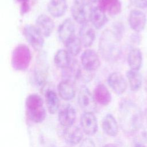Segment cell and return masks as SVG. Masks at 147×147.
<instances>
[{
  "label": "cell",
  "instance_id": "cell-32",
  "mask_svg": "<svg viewBox=\"0 0 147 147\" xmlns=\"http://www.w3.org/2000/svg\"><path fill=\"white\" fill-rule=\"evenodd\" d=\"M134 5L141 9H144L147 7V0H133Z\"/></svg>",
  "mask_w": 147,
  "mask_h": 147
},
{
  "label": "cell",
  "instance_id": "cell-6",
  "mask_svg": "<svg viewBox=\"0 0 147 147\" xmlns=\"http://www.w3.org/2000/svg\"><path fill=\"white\" fill-rule=\"evenodd\" d=\"M48 71V65L46 54L40 53L37 58L33 74L34 84L39 88H42L46 83Z\"/></svg>",
  "mask_w": 147,
  "mask_h": 147
},
{
  "label": "cell",
  "instance_id": "cell-26",
  "mask_svg": "<svg viewBox=\"0 0 147 147\" xmlns=\"http://www.w3.org/2000/svg\"><path fill=\"white\" fill-rule=\"evenodd\" d=\"M53 61L58 68L64 69L70 65L72 60L71 55L66 49H59L55 55Z\"/></svg>",
  "mask_w": 147,
  "mask_h": 147
},
{
  "label": "cell",
  "instance_id": "cell-21",
  "mask_svg": "<svg viewBox=\"0 0 147 147\" xmlns=\"http://www.w3.org/2000/svg\"><path fill=\"white\" fill-rule=\"evenodd\" d=\"M98 6L110 16H115L122 10L120 0H99Z\"/></svg>",
  "mask_w": 147,
  "mask_h": 147
},
{
  "label": "cell",
  "instance_id": "cell-33",
  "mask_svg": "<svg viewBox=\"0 0 147 147\" xmlns=\"http://www.w3.org/2000/svg\"><path fill=\"white\" fill-rule=\"evenodd\" d=\"M102 147H117V146L114 144H112V143H109L107 144H105V145H103Z\"/></svg>",
  "mask_w": 147,
  "mask_h": 147
},
{
  "label": "cell",
  "instance_id": "cell-13",
  "mask_svg": "<svg viewBox=\"0 0 147 147\" xmlns=\"http://www.w3.org/2000/svg\"><path fill=\"white\" fill-rule=\"evenodd\" d=\"M107 83L112 90L117 95L123 94L127 88V82L123 75L119 72L111 73L108 76Z\"/></svg>",
  "mask_w": 147,
  "mask_h": 147
},
{
  "label": "cell",
  "instance_id": "cell-4",
  "mask_svg": "<svg viewBox=\"0 0 147 147\" xmlns=\"http://www.w3.org/2000/svg\"><path fill=\"white\" fill-rule=\"evenodd\" d=\"M32 59L31 52L29 47L24 44L17 45L13 49L11 64L13 68L16 71H25L30 63Z\"/></svg>",
  "mask_w": 147,
  "mask_h": 147
},
{
  "label": "cell",
  "instance_id": "cell-12",
  "mask_svg": "<svg viewBox=\"0 0 147 147\" xmlns=\"http://www.w3.org/2000/svg\"><path fill=\"white\" fill-rule=\"evenodd\" d=\"M76 111L71 105L63 106L59 111L58 120L60 124L64 127L73 125L76 121Z\"/></svg>",
  "mask_w": 147,
  "mask_h": 147
},
{
  "label": "cell",
  "instance_id": "cell-30",
  "mask_svg": "<svg viewBox=\"0 0 147 147\" xmlns=\"http://www.w3.org/2000/svg\"><path fill=\"white\" fill-rule=\"evenodd\" d=\"M37 147H56L55 145L49 140L43 137H39L37 140Z\"/></svg>",
  "mask_w": 147,
  "mask_h": 147
},
{
  "label": "cell",
  "instance_id": "cell-1",
  "mask_svg": "<svg viewBox=\"0 0 147 147\" xmlns=\"http://www.w3.org/2000/svg\"><path fill=\"white\" fill-rule=\"evenodd\" d=\"M118 120L123 131L131 135L137 133L142 127V113L140 107L129 99H123L118 107Z\"/></svg>",
  "mask_w": 147,
  "mask_h": 147
},
{
  "label": "cell",
  "instance_id": "cell-15",
  "mask_svg": "<svg viewBox=\"0 0 147 147\" xmlns=\"http://www.w3.org/2000/svg\"><path fill=\"white\" fill-rule=\"evenodd\" d=\"M58 37L61 42L65 44L75 35V26L70 18L64 20L59 25L57 30Z\"/></svg>",
  "mask_w": 147,
  "mask_h": 147
},
{
  "label": "cell",
  "instance_id": "cell-18",
  "mask_svg": "<svg viewBox=\"0 0 147 147\" xmlns=\"http://www.w3.org/2000/svg\"><path fill=\"white\" fill-rule=\"evenodd\" d=\"M57 91L60 98L65 100L72 99L76 94L74 82L67 79L63 80L58 84Z\"/></svg>",
  "mask_w": 147,
  "mask_h": 147
},
{
  "label": "cell",
  "instance_id": "cell-27",
  "mask_svg": "<svg viewBox=\"0 0 147 147\" xmlns=\"http://www.w3.org/2000/svg\"><path fill=\"white\" fill-rule=\"evenodd\" d=\"M126 75L131 90H139L142 84V76L139 71L130 69L126 72Z\"/></svg>",
  "mask_w": 147,
  "mask_h": 147
},
{
  "label": "cell",
  "instance_id": "cell-11",
  "mask_svg": "<svg viewBox=\"0 0 147 147\" xmlns=\"http://www.w3.org/2000/svg\"><path fill=\"white\" fill-rule=\"evenodd\" d=\"M128 22L132 30L136 33H140L145 28L146 24V16L140 10L133 9L129 13Z\"/></svg>",
  "mask_w": 147,
  "mask_h": 147
},
{
  "label": "cell",
  "instance_id": "cell-5",
  "mask_svg": "<svg viewBox=\"0 0 147 147\" xmlns=\"http://www.w3.org/2000/svg\"><path fill=\"white\" fill-rule=\"evenodd\" d=\"M92 9L89 0H74L71 11L74 20L82 25L90 21Z\"/></svg>",
  "mask_w": 147,
  "mask_h": 147
},
{
  "label": "cell",
  "instance_id": "cell-23",
  "mask_svg": "<svg viewBox=\"0 0 147 147\" xmlns=\"http://www.w3.org/2000/svg\"><path fill=\"white\" fill-rule=\"evenodd\" d=\"M90 21L93 26L97 29H102L107 22L106 13L99 6L93 7Z\"/></svg>",
  "mask_w": 147,
  "mask_h": 147
},
{
  "label": "cell",
  "instance_id": "cell-2",
  "mask_svg": "<svg viewBox=\"0 0 147 147\" xmlns=\"http://www.w3.org/2000/svg\"><path fill=\"white\" fill-rule=\"evenodd\" d=\"M120 40L113 29H107L103 32L100 37L99 48L103 58L110 61L118 57L119 53L118 43Z\"/></svg>",
  "mask_w": 147,
  "mask_h": 147
},
{
  "label": "cell",
  "instance_id": "cell-10",
  "mask_svg": "<svg viewBox=\"0 0 147 147\" xmlns=\"http://www.w3.org/2000/svg\"><path fill=\"white\" fill-rule=\"evenodd\" d=\"M80 123L83 131L87 135H94L98 130L97 119L94 113L84 112L80 116Z\"/></svg>",
  "mask_w": 147,
  "mask_h": 147
},
{
  "label": "cell",
  "instance_id": "cell-29",
  "mask_svg": "<svg viewBox=\"0 0 147 147\" xmlns=\"http://www.w3.org/2000/svg\"><path fill=\"white\" fill-rule=\"evenodd\" d=\"M20 4V12L22 15H24L29 12L30 10V0H16Z\"/></svg>",
  "mask_w": 147,
  "mask_h": 147
},
{
  "label": "cell",
  "instance_id": "cell-31",
  "mask_svg": "<svg viewBox=\"0 0 147 147\" xmlns=\"http://www.w3.org/2000/svg\"><path fill=\"white\" fill-rule=\"evenodd\" d=\"M79 147H95V145L92 139L86 138L82 140V141L80 142Z\"/></svg>",
  "mask_w": 147,
  "mask_h": 147
},
{
  "label": "cell",
  "instance_id": "cell-7",
  "mask_svg": "<svg viewBox=\"0 0 147 147\" xmlns=\"http://www.w3.org/2000/svg\"><path fill=\"white\" fill-rule=\"evenodd\" d=\"M22 33L26 41L36 51H40L44 44V36L36 26L27 24L22 29Z\"/></svg>",
  "mask_w": 147,
  "mask_h": 147
},
{
  "label": "cell",
  "instance_id": "cell-35",
  "mask_svg": "<svg viewBox=\"0 0 147 147\" xmlns=\"http://www.w3.org/2000/svg\"><path fill=\"white\" fill-rule=\"evenodd\" d=\"M145 118L146 121L147 122V108L146 109V110L145 111Z\"/></svg>",
  "mask_w": 147,
  "mask_h": 147
},
{
  "label": "cell",
  "instance_id": "cell-3",
  "mask_svg": "<svg viewBox=\"0 0 147 147\" xmlns=\"http://www.w3.org/2000/svg\"><path fill=\"white\" fill-rule=\"evenodd\" d=\"M25 111L28 119L35 123L42 122L46 117L43 99L37 94H32L26 97Z\"/></svg>",
  "mask_w": 147,
  "mask_h": 147
},
{
  "label": "cell",
  "instance_id": "cell-19",
  "mask_svg": "<svg viewBox=\"0 0 147 147\" xmlns=\"http://www.w3.org/2000/svg\"><path fill=\"white\" fill-rule=\"evenodd\" d=\"M93 95L96 102L102 106H107L111 101V94L103 84H99L95 87Z\"/></svg>",
  "mask_w": 147,
  "mask_h": 147
},
{
  "label": "cell",
  "instance_id": "cell-22",
  "mask_svg": "<svg viewBox=\"0 0 147 147\" xmlns=\"http://www.w3.org/2000/svg\"><path fill=\"white\" fill-rule=\"evenodd\" d=\"M48 11L53 17L59 18L63 16L67 9L66 0H51L48 5Z\"/></svg>",
  "mask_w": 147,
  "mask_h": 147
},
{
  "label": "cell",
  "instance_id": "cell-9",
  "mask_svg": "<svg viewBox=\"0 0 147 147\" xmlns=\"http://www.w3.org/2000/svg\"><path fill=\"white\" fill-rule=\"evenodd\" d=\"M83 68L88 72L96 71L100 65V59L98 54L91 49L85 50L80 56Z\"/></svg>",
  "mask_w": 147,
  "mask_h": 147
},
{
  "label": "cell",
  "instance_id": "cell-34",
  "mask_svg": "<svg viewBox=\"0 0 147 147\" xmlns=\"http://www.w3.org/2000/svg\"><path fill=\"white\" fill-rule=\"evenodd\" d=\"M134 147H146V146H145L144 145H142V144H138L136 145Z\"/></svg>",
  "mask_w": 147,
  "mask_h": 147
},
{
  "label": "cell",
  "instance_id": "cell-28",
  "mask_svg": "<svg viewBox=\"0 0 147 147\" xmlns=\"http://www.w3.org/2000/svg\"><path fill=\"white\" fill-rule=\"evenodd\" d=\"M66 50L68 53L74 56H77L80 52L82 49V42L79 38L76 36H75L65 44Z\"/></svg>",
  "mask_w": 147,
  "mask_h": 147
},
{
  "label": "cell",
  "instance_id": "cell-37",
  "mask_svg": "<svg viewBox=\"0 0 147 147\" xmlns=\"http://www.w3.org/2000/svg\"><path fill=\"white\" fill-rule=\"evenodd\" d=\"M91 2H96V1H98V0H89Z\"/></svg>",
  "mask_w": 147,
  "mask_h": 147
},
{
  "label": "cell",
  "instance_id": "cell-25",
  "mask_svg": "<svg viewBox=\"0 0 147 147\" xmlns=\"http://www.w3.org/2000/svg\"><path fill=\"white\" fill-rule=\"evenodd\" d=\"M45 99L49 113L52 114H55L60 106L59 99L56 92L52 89H47L45 92Z\"/></svg>",
  "mask_w": 147,
  "mask_h": 147
},
{
  "label": "cell",
  "instance_id": "cell-20",
  "mask_svg": "<svg viewBox=\"0 0 147 147\" xmlns=\"http://www.w3.org/2000/svg\"><path fill=\"white\" fill-rule=\"evenodd\" d=\"M102 128L107 136L115 137L118 133V125L114 117L111 114H106L102 121Z\"/></svg>",
  "mask_w": 147,
  "mask_h": 147
},
{
  "label": "cell",
  "instance_id": "cell-36",
  "mask_svg": "<svg viewBox=\"0 0 147 147\" xmlns=\"http://www.w3.org/2000/svg\"><path fill=\"white\" fill-rule=\"evenodd\" d=\"M145 88H146V90L147 91V77H146V82H145Z\"/></svg>",
  "mask_w": 147,
  "mask_h": 147
},
{
  "label": "cell",
  "instance_id": "cell-8",
  "mask_svg": "<svg viewBox=\"0 0 147 147\" xmlns=\"http://www.w3.org/2000/svg\"><path fill=\"white\" fill-rule=\"evenodd\" d=\"M78 103L84 112L94 113L96 109V102L94 95L86 86H82L79 91Z\"/></svg>",
  "mask_w": 147,
  "mask_h": 147
},
{
  "label": "cell",
  "instance_id": "cell-17",
  "mask_svg": "<svg viewBox=\"0 0 147 147\" xmlns=\"http://www.w3.org/2000/svg\"><path fill=\"white\" fill-rule=\"evenodd\" d=\"M79 38L84 47H90L93 44L95 40V32L88 22L81 25L79 31Z\"/></svg>",
  "mask_w": 147,
  "mask_h": 147
},
{
  "label": "cell",
  "instance_id": "cell-16",
  "mask_svg": "<svg viewBox=\"0 0 147 147\" xmlns=\"http://www.w3.org/2000/svg\"><path fill=\"white\" fill-rule=\"evenodd\" d=\"M54 22L48 16L42 14L39 15L36 20V26L44 37H48L53 32Z\"/></svg>",
  "mask_w": 147,
  "mask_h": 147
},
{
  "label": "cell",
  "instance_id": "cell-24",
  "mask_svg": "<svg viewBox=\"0 0 147 147\" xmlns=\"http://www.w3.org/2000/svg\"><path fill=\"white\" fill-rule=\"evenodd\" d=\"M127 60L130 69L139 71L142 64V54L141 50L137 48H132L128 53Z\"/></svg>",
  "mask_w": 147,
  "mask_h": 147
},
{
  "label": "cell",
  "instance_id": "cell-14",
  "mask_svg": "<svg viewBox=\"0 0 147 147\" xmlns=\"http://www.w3.org/2000/svg\"><path fill=\"white\" fill-rule=\"evenodd\" d=\"M83 130L79 127L74 125L64 127L62 132L64 141L69 145L73 146L79 144L82 141Z\"/></svg>",
  "mask_w": 147,
  "mask_h": 147
}]
</instances>
